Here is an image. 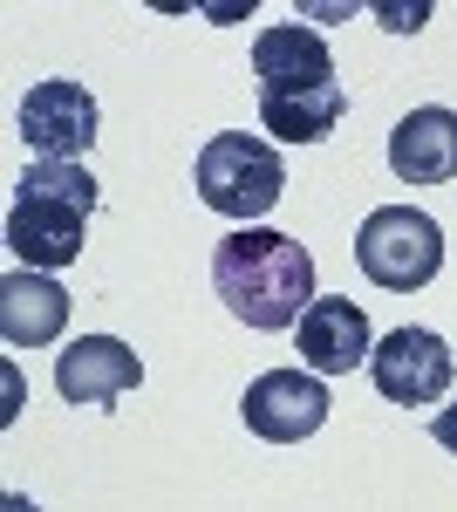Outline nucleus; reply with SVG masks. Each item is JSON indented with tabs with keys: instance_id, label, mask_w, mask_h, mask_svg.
Returning a JSON list of instances; mask_svg holds the SVG:
<instances>
[{
	"instance_id": "nucleus-11",
	"label": "nucleus",
	"mask_w": 457,
	"mask_h": 512,
	"mask_svg": "<svg viewBox=\"0 0 457 512\" xmlns=\"http://www.w3.org/2000/svg\"><path fill=\"white\" fill-rule=\"evenodd\" d=\"M389 171L403 185H451L457 178V110L423 103L389 130Z\"/></svg>"
},
{
	"instance_id": "nucleus-7",
	"label": "nucleus",
	"mask_w": 457,
	"mask_h": 512,
	"mask_svg": "<svg viewBox=\"0 0 457 512\" xmlns=\"http://www.w3.org/2000/svg\"><path fill=\"white\" fill-rule=\"evenodd\" d=\"M82 239H89V212L69 205V198H41V192H14V212H7V246L21 267L35 274H55L82 260Z\"/></svg>"
},
{
	"instance_id": "nucleus-9",
	"label": "nucleus",
	"mask_w": 457,
	"mask_h": 512,
	"mask_svg": "<svg viewBox=\"0 0 457 512\" xmlns=\"http://www.w3.org/2000/svg\"><path fill=\"white\" fill-rule=\"evenodd\" d=\"M253 82H260V96H307V89L335 82V55L314 28L280 21V28H260L253 41Z\"/></svg>"
},
{
	"instance_id": "nucleus-6",
	"label": "nucleus",
	"mask_w": 457,
	"mask_h": 512,
	"mask_svg": "<svg viewBox=\"0 0 457 512\" xmlns=\"http://www.w3.org/2000/svg\"><path fill=\"white\" fill-rule=\"evenodd\" d=\"M21 144L48 164H76L96 144V96L82 82H35L21 96Z\"/></svg>"
},
{
	"instance_id": "nucleus-2",
	"label": "nucleus",
	"mask_w": 457,
	"mask_h": 512,
	"mask_svg": "<svg viewBox=\"0 0 457 512\" xmlns=\"http://www.w3.org/2000/svg\"><path fill=\"white\" fill-rule=\"evenodd\" d=\"M191 185H198V198H205L219 219L253 226V219H267L273 205H280V192H287V164H280V151H273L267 137L219 130V137L198 151V164H191Z\"/></svg>"
},
{
	"instance_id": "nucleus-13",
	"label": "nucleus",
	"mask_w": 457,
	"mask_h": 512,
	"mask_svg": "<svg viewBox=\"0 0 457 512\" xmlns=\"http://www.w3.org/2000/svg\"><path fill=\"white\" fill-rule=\"evenodd\" d=\"M342 110H348L342 82L307 89V96H260V130H273L280 144H321L342 123Z\"/></svg>"
},
{
	"instance_id": "nucleus-12",
	"label": "nucleus",
	"mask_w": 457,
	"mask_h": 512,
	"mask_svg": "<svg viewBox=\"0 0 457 512\" xmlns=\"http://www.w3.org/2000/svg\"><path fill=\"white\" fill-rule=\"evenodd\" d=\"M62 328H69V294H62L55 274L14 267L0 280V335H7V349H48Z\"/></svg>"
},
{
	"instance_id": "nucleus-15",
	"label": "nucleus",
	"mask_w": 457,
	"mask_h": 512,
	"mask_svg": "<svg viewBox=\"0 0 457 512\" xmlns=\"http://www.w3.org/2000/svg\"><path fill=\"white\" fill-rule=\"evenodd\" d=\"M382 28H396V35H417L423 21H430V7H376Z\"/></svg>"
},
{
	"instance_id": "nucleus-17",
	"label": "nucleus",
	"mask_w": 457,
	"mask_h": 512,
	"mask_svg": "<svg viewBox=\"0 0 457 512\" xmlns=\"http://www.w3.org/2000/svg\"><path fill=\"white\" fill-rule=\"evenodd\" d=\"M7 512H35V506H28V499H7Z\"/></svg>"
},
{
	"instance_id": "nucleus-8",
	"label": "nucleus",
	"mask_w": 457,
	"mask_h": 512,
	"mask_svg": "<svg viewBox=\"0 0 457 512\" xmlns=\"http://www.w3.org/2000/svg\"><path fill=\"white\" fill-rule=\"evenodd\" d=\"M144 383V362H137V349H123L116 335H82V342H69L62 349V362H55V390H62V403H89V410H110L116 396H130Z\"/></svg>"
},
{
	"instance_id": "nucleus-10",
	"label": "nucleus",
	"mask_w": 457,
	"mask_h": 512,
	"mask_svg": "<svg viewBox=\"0 0 457 512\" xmlns=\"http://www.w3.org/2000/svg\"><path fill=\"white\" fill-rule=\"evenodd\" d=\"M369 355H376L369 315H362L348 294H321V301L301 315V362L314 369V376H355Z\"/></svg>"
},
{
	"instance_id": "nucleus-16",
	"label": "nucleus",
	"mask_w": 457,
	"mask_h": 512,
	"mask_svg": "<svg viewBox=\"0 0 457 512\" xmlns=\"http://www.w3.org/2000/svg\"><path fill=\"white\" fill-rule=\"evenodd\" d=\"M430 437H437V444H444V451L457 458V403H444V410L430 417Z\"/></svg>"
},
{
	"instance_id": "nucleus-1",
	"label": "nucleus",
	"mask_w": 457,
	"mask_h": 512,
	"mask_svg": "<svg viewBox=\"0 0 457 512\" xmlns=\"http://www.w3.org/2000/svg\"><path fill=\"white\" fill-rule=\"evenodd\" d=\"M212 287L226 301V315H239L246 328H294V321L321 301L314 294V253L294 233L273 226H239L219 239L212 253Z\"/></svg>"
},
{
	"instance_id": "nucleus-4",
	"label": "nucleus",
	"mask_w": 457,
	"mask_h": 512,
	"mask_svg": "<svg viewBox=\"0 0 457 512\" xmlns=\"http://www.w3.org/2000/svg\"><path fill=\"white\" fill-rule=\"evenodd\" d=\"M328 383L314 376V369H267V376H253L246 396H239V417H246V431L267 437V444H301L328 424Z\"/></svg>"
},
{
	"instance_id": "nucleus-14",
	"label": "nucleus",
	"mask_w": 457,
	"mask_h": 512,
	"mask_svg": "<svg viewBox=\"0 0 457 512\" xmlns=\"http://www.w3.org/2000/svg\"><path fill=\"white\" fill-rule=\"evenodd\" d=\"M21 192H41V198H69L82 212H96V178H89V164H48L35 158L21 171Z\"/></svg>"
},
{
	"instance_id": "nucleus-5",
	"label": "nucleus",
	"mask_w": 457,
	"mask_h": 512,
	"mask_svg": "<svg viewBox=\"0 0 457 512\" xmlns=\"http://www.w3.org/2000/svg\"><path fill=\"white\" fill-rule=\"evenodd\" d=\"M369 376H376V390L389 403H403V410H417V403H437V396L451 390L457 376V355L444 349V335H430V328H389L369 355Z\"/></svg>"
},
{
	"instance_id": "nucleus-3",
	"label": "nucleus",
	"mask_w": 457,
	"mask_h": 512,
	"mask_svg": "<svg viewBox=\"0 0 457 512\" xmlns=\"http://www.w3.org/2000/svg\"><path fill=\"white\" fill-rule=\"evenodd\" d=\"M355 267L389 294H417L444 267V233L417 205H376L355 233Z\"/></svg>"
}]
</instances>
